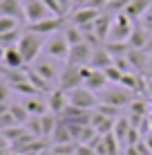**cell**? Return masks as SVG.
Listing matches in <instances>:
<instances>
[{
    "instance_id": "obj_11",
    "label": "cell",
    "mask_w": 152,
    "mask_h": 155,
    "mask_svg": "<svg viewBox=\"0 0 152 155\" xmlns=\"http://www.w3.org/2000/svg\"><path fill=\"white\" fill-rule=\"evenodd\" d=\"M101 14H103L101 9H94V7H76L74 12L70 14V23L83 29V27H87V25H92Z\"/></svg>"
},
{
    "instance_id": "obj_30",
    "label": "cell",
    "mask_w": 152,
    "mask_h": 155,
    "mask_svg": "<svg viewBox=\"0 0 152 155\" xmlns=\"http://www.w3.org/2000/svg\"><path fill=\"white\" fill-rule=\"evenodd\" d=\"M76 142H67V144H54L49 148L51 155H76Z\"/></svg>"
},
{
    "instance_id": "obj_44",
    "label": "cell",
    "mask_w": 152,
    "mask_h": 155,
    "mask_svg": "<svg viewBox=\"0 0 152 155\" xmlns=\"http://www.w3.org/2000/svg\"><path fill=\"white\" fill-rule=\"evenodd\" d=\"M7 148H9V142L5 140V135L0 133V153H7Z\"/></svg>"
},
{
    "instance_id": "obj_7",
    "label": "cell",
    "mask_w": 152,
    "mask_h": 155,
    "mask_svg": "<svg viewBox=\"0 0 152 155\" xmlns=\"http://www.w3.org/2000/svg\"><path fill=\"white\" fill-rule=\"evenodd\" d=\"M34 70L38 72L43 79H47V81L54 85V83H58L63 68H58V61H56V58L45 56V58H36V61H34Z\"/></svg>"
},
{
    "instance_id": "obj_32",
    "label": "cell",
    "mask_w": 152,
    "mask_h": 155,
    "mask_svg": "<svg viewBox=\"0 0 152 155\" xmlns=\"http://www.w3.org/2000/svg\"><path fill=\"white\" fill-rule=\"evenodd\" d=\"M105 50L116 58V56H125V54H128L130 45H128V43H105Z\"/></svg>"
},
{
    "instance_id": "obj_18",
    "label": "cell",
    "mask_w": 152,
    "mask_h": 155,
    "mask_svg": "<svg viewBox=\"0 0 152 155\" xmlns=\"http://www.w3.org/2000/svg\"><path fill=\"white\" fill-rule=\"evenodd\" d=\"M150 7H152V0H130V5L123 9V14L130 16L134 23H139V20L145 16V12H148Z\"/></svg>"
},
{
    "instance_id": "obj_19",
    "label": "cell",
    "mask_w": 152,
    "mask_h": 155,
    "mask_svg": "<svg viewBox=\"0 0 152 155\" xmlns=\"http://www.w3.org/2000/svg\"><path fill=\"white\" fill-rule=\"evenodd\" d=\"M148 43H150V34L141 27V23H137L134 29H132V34H130V38H128L130 50H145Z\"/></svg>"
},
{
    "instance_id": "obj_14",
    "label": "cell",
    "mask_w": 152,
    "mask_h": 155,
    "mask_svg": "<svg viewBox=\"0 0 152 155\" xmlns=\"http://www.w3.org/2000/svg\"><path fill=\"white\" fill-rule=\"evenodd\" d=\"M63 121L67 124H81V126H90L92 119V110H83V108H74V106H67L65 113L60 115Z\"/></svg>"
},
{
    "instance_id": "obj_9",
    "label": "cell",
    "mask_w": 152,
    "mask_h": 155,
    "mask_svg": "<svg viewBox=\"0 0 152 155\" xmlns=\"http://www.w3.org/2000/svg\"><path fill=\"white\" fill-rule=\"evenodd\" d=\"M78 85H83L81 65H70V63H65V68H63V72H60V79H58V85H56V88L70 92V90L78 88Z\"/></svg>"
},
{
    "instance_id": "obj_26",
    "label": "cell",
    "mask_w": 152,
    "mask_h": 155,
    "mask_svg": "<svg viewBox=\"0 0 152 155\" xmlns=\"http://www.w3.org/2000/svg\"><path fill=\"white\" fill-rule=\"evenodd\" d=\"M63 36H65V41L70 43V47H74V45H78V43L85 41L83 29L76 27V25H65V27H63Z\"/></svg>"
},
{
    "instance_id": "obj_54",
    "label": "cell",
    "mask_w": 152,
    "mask_h": 155,
    "mask_svg": "<svg viewBox=\"0 0 152 155\" xmlns=\"http://www.w3.org/2000/svg\"><path fill=\"white\" fill-rule=\"evenodd\" d=\"M40 155H49V153H40Z\"/></svg>"
},
{
    "instance_id": "obj_6",
    "label": "cell",
    "mask_w": 152,
    "mask_h": 155,
    "mask_svg": "<svg viewBox=\"0 0 152 155\" xmlns=\"http://www.w3.org/2000/svg\"><path fill=\"white\" fill-rule=\"evenodd\" d=\"M63 27H65V16H49V18H45V20L25 25L27 31H34V34H40V36H51V34H56V31H60Z\"/></svg>"
},
{
    "instance_id": "obj_53",
    "label": "cell",
    "mask_w": 152,
    "mask_h": 155,
    "mask_svg": "<svg viewBox=\"0 0 152 155\" xmlns=\"http://www.w3.org/2000/svg\"><path fill=\"white\" fill-rule=\"evenodd\" d=\"M150 108H152V99H150Z\"/></svg>"
},
{
    "instance_id": "obj_51",
    "label": "cell",
    "mask_w": 152,
    "mask_h": 155,
    "mask_svg": "<svg viewBox=\"0 0 152 155\" xmlns=\"http://www.w3.org/2000/svg\"><path fill=\"white\" fill-rule=\"evenodd\" d=\"M148 65H150V70H152V52L148 54Z\"/></svg>"
},
{
    "instance_id": "obj_50",
    "label": "cell",
    "mask_w": 152,
    "mask_h": 155,
    "mask_svg": "<svg viewBox=\"0 0 152 155\" xmlns=\"http://www.w3.org/2000/svg\"><path fill=\"white\" fill-rule=\"evenodd\" d=\"M2 56H5V47L0 45V63H2Z\"/></svg>"
},
{
    "instance_id": "obj_46",
    "label": "cell",
    "mask_w": 152,
    "mask_h": 155,
    "mask_svg": "<svg viewBox=\"0 0 152 155\" xmlns=\"http://www.w3.org/2000/svg\"><path fill=\"white\" fill-rule=\"evenodd\" d=\"M5 113H9V104H0V115H5Z\"/></svg>"
},
{
    "instance_id": "obj_49",
    "label": "cell",
    "mask_w": 152,
    "mask_h": 155,
    "mask_svg": "<svg viewBox=\"0 0 152 155\" xmlns=\"http://www.w3.org/2000/svg\"><path fill=\"white\" fill-rule=\"evenodd\" d=\"M145 52H148V54L152 52V36H150V43H148V47H145Z\"/></svg>"
},
{
    "instance_id": "obj_23",
    "label": "cell",
    "mask_w": 152,
    "mask_h": 155,
    "mask_svg": "<svg viewBox=\"0 0 152 155\" xmlns=\"http://www.w3.org/2000/svg\"><path fill=\"white\" fill-rule=\"evenodd\" d=\"M27 79H29V83L34 85V88L38 90L40 94H43V92H47V94H49L51 90H54V88H51V83L47 81V79H43V77H40V74L36 72L34 68H27Z\"/></svg>"
},
{
    "instance_id": "obj_39",
    "label": "cell",
    "mask_w": 152,
    "mask_h": 155,
    "mask_svg": "<svg viewBox=\"0 0 152 155\" xmlns=\"http://www.w3.org/2000/svg\"><path fill=\"white\" fill-rule=\"evenodd\" d=\"M18 121L14 119V115L11 113H5V115H0V130H5V128H11L16 126Z\"/></svg>"
},
{
    "instance_id": "obj_37",
    "label": "cell",
    "mask_w": 152,
    "mask_h": 155,
    "mask_svg": "<svg viewBox=\"0 0 152 155\" xmlns=\"http://www.w3.org/2000/svg\"><path fill=\"white\" fill-rule=\"evenodd\" d=\"M114 68H116V70H121L123 74H125V72H134L132 65H130V61H128V56H116V58H114Z\"/></svg>"
},
{
    "instance_id": "obj_47",
    "label": "cell",
    "mask_w": 152,
    "mask_h": 155,
    "mask_svg": "<svg viewBox=\"0 0 152 155\" xmlns=\"http://www.w3.org/2000/svg\"><path fill=\"white\" fill-rule=\"evenodd\" d=\"M148 135H152V113L148 115Z\"/></svg>"
},
{
    "instance_id": "obj_42",
    "label": "cell",
    "mask_w": 152,
    "mask_h": 155,
    "mask_svg": "<svg viewBox=\"0 0 152 155\" xmlns=\"http://www.w3.org/2000/svg\"><path fill=\"white\" fill-rule=\"evenodd\" d=\"M121 155H141V151H139V146H137V144H134V146H123Z\"/></svg>"
},
{
    "instance_id": "obj_35",
    "label": "cell",
    "mask_w": 152,
    "mask_h": 155,
    "mask_svg": "<svg viewBox=\"0 0 152 155\" xmlns=\"http://www.w3.org/2000/svg\"><path fill=\"white\" fill-rule=\"evenodd\" d=\"M103 72H105V79H107L110 83H121V77H123V72H121V70H116V68H114V63H112L110 68H105Z\"/></svg>"
},
{
    "instance_id": "obj_31",
    "label": "cell",
    "mask_w": 152,
    "mask_h": 155,
    "mask_svg": "<svg viewBox=\"0 0 152 155\" xmlns=\"http://www.w3.org/2000/svg\"><path fill=\"white\" fill-rule=\"evenodd\" d=\"M94 110H98L101 115H105V117H112V119H119L121 117V113H123V108H116V106H110V104H98Z\"/></svg>"
},
{
    "instance_id": "obj_15",
    "label": "cell",
    "mask_w": 152,
    "mask_h": 155,
    "mask_svg": "<svg viewBox=\"0 0 152 155\" xmlns=\"http://www.w3.org/2000/svg\"><path fill=\"white\" fill-rule=\"evenodd\" d=\"M112 63H114V56L105 50V45L94 47L92 58H90V68H94V70H105V68H110Z\"/></svg>"
},
{
    "instance_id": "obj_28",
    "label": "cell",
    "mask_w": 152,
    "mask_h": 155,
    "mask_svg": "<svg viewBox=\"0 0 152 155\" xmlns=\"http://www.w3.org/2000/svg\"><path fill=\"white\" fill-rule=\"evenodd\" d=\"M9 113L14 115V119L18 121L20 126H25V124H27V119L31 117V115L27 113V108H25L23 104H9Z\"/></svg>"
},
{
    "instance_id": "obj_1",
    "label": "cell",
    "mask_w": 152,
    "mask_h": 155,
    "mask_svg": "<svg viewBox=\"0 0 152 155\" xmlns=\"http://www.w3.org/2000/svg\"><path fill=\"white\" fill-rule=\"evenodd\" d=\"M43 45H45V41H43V36H40V34H34V31L23 29V36H20V41H18V45H16V47H18V52L23 54L25 65H29V63H34L36 58L40 56Z\"/></svg>"
},
{
    "instance_id": "obj_4",
    "label": "cell",
    "mask_w": 152,
    "mask_h": 155,
    "mask_svg": "<svg viewBox=\"0 0 152 155\" xmlns=\"http://www.w3.org/2000/svg\"><path fill=\"white\" fill-rule=\"evenodd\" d=\"M67 99H70V106L83 108V110H94L98 104H101V99L96 97V92H92V90L85 88V85H78V88L70 90V92H67Z\"/></svg>"
},
{
    "instance_id": "obj_20",
    "label": "cell",
    "mask_w": 152,
    "mask_h": 155,
    "mask_svg": "<svg viewBox=\"0 0 152 155\" xmlns=\"http://www.w3.org/2000/svg\"><path fill=\"white\" fill-rule=\"evenodd\" d=\"M23 106L27 108V113H29L31 117H40V115L49 113V106H47V99L38 97V94H34V97H25Z\"/></svg>"
},
{
    "instance_id": "obj_29",
    "label": "cell",
    "mask_w": 152,
    "mask_h": 155,
    "mask_svg": "<svg viewBox=\"0 0 152 155\" xmlns=\"http://www.w3.org/2000/svg\"><path fill=\"white\" fill-rule=\"evenodd\" d=\"M20 36H23V29H14V31H7V34H0V45L7 50V47H14L18 45Z\"/></svg>"
},
{
    "instance_id": "obj_40",
    "label": "cell",
    "mask_w": 152,
    "mask_h": 155,
    "mask_svg": "<svg viewBox=\"0 0 152 155\" xmlns=\"http://www.w3.org/2000/svg\"><path fill=\"white\" fill-rule=\"evenodd\" d=\"M139 23H141V27H143V29H145V31H148V34L152 36V7L148 9V12H145V16L139 20Z\"/></svg>"
},
{
    "instance_id": "obj_10",
    "label": "cell",
    "mask_w": 152,
    "mask_h": 155,
    "mask_svg": "<svg viewBox=\"0 0 152 155\" xmlns=\"http://www.w3.org/2000/svg\"><path fill=\"white\" fill-rule=\"evenodd\" d=\"M92 52H94V47L87 41H83V43H78V45L70 47V54H67V61L65 63H70V65H81V68L83 65H90Z\"/></svg>"
},
{
    "instance_id": "obj_25",
    "label": "cell",
    "mask_w": 152,
    "mask_h": 155,
    "mask_svg": "<svg viewBox=\"0 0 152 155\" xmlns=\"http://www.w3.org/2000/svg\"><path fill=\"white\" fill-rule=\"evenodd\" d=\"M125 56H128V61H130V65H132L134 72L143 70V68L148 65V52L145 50H128Z\"/></svg>"
},
{
    "instance_id": "obj_13",
    "label": "cell",
    "mask_w": 152,
    "mask_h": 155,
    "mask_svg": "<svg viewBox=\"0 0 152 155\" xmlns=\"http://www.w3.org/2000/svg\"><path fill=\"white\" fill-rule=\"evenodd\" d=\"M47 106H49V113L51 115H63L65 108L70 106V99H67V92L60 88H54L49 94H47Z\"/></svg>"
},
{
    "instance_id": "obj_5",
    "label": "cell",
    "mask_w": 152,
    "mask_h": 155,
    "mask_svg": "<svg viewBox=\"0 0 152 155\" xmlns=\"http://www.w3.org/2000/svg\"><path fill=\"white\" fill-rule=\"evenodd\" d=\"M43 54L49 56V58H56V61H67V54H70V43H67L65 36H63V29L56 31V34H51L49 38L45 41Z\"/></svg>"
},
{
    "instance_id": "obj_41",
    "label": "cell",
    "mask_w": 152,
    "mask_h": 155,
    "mask_svg": "<svg viewBox=\"0 0 152 155\" xmlns=\"http://www.w3.org/2000/svg\"><path fill=\"white\" fill-rule=\"evenodd\" d=\"M76 155H98L90 144H78L76 146Z\"/></svg>"
},
{
    "instance_id": "obj_45",
    "label": "cell",
    "mask_w": 152,
    "mask_h": 155,
    "mask_svg": "<svg viewBox=\"0 0 152 155\" xmlns=\"http://www.w3.org/2000/svg\"><path fill=\"white\" fill-rule=\"evenodd\" d=\"M143 144H145V148H148L150 155H152V135H145L143 137Z\"/></svg>"
},
{
    "instance_id": "obj_33",
    "label": "cell",
    "mask_w": 152,
    "mask_h": 155,
    "mask_svg": "<svg viewBox=\"0 0 152 155\" xmlns=\"http://www.w3.org/2000/svg\"><path fill=\"white\" fill-rule=\"evenodd\" d=\"M20 29V20L9 18V16H0V34H7V31Z\"/></svg>"
},
{
    "instance_id": "obj_21",
    "label": "cell",
    "mask_w": 152,
    "mask_h": 155,
    "mask_svg": "<svg viewBox=\"0 0 152 155\" xmlns=\"http://www.w3.org/2000/svg\"><path fill=\"white\" fill-rule=\"evenodd\" d=\"M2 68H9V70H20V68H25V58H23V54L18 52V47H16V45L5 50Z\"/></svg>"
},
{
    "instance_id": "obj_48",
    "label": "cell",
    "mask_w": 152,
    "mask_h": 155,
    "mask_svg": "<svg viewBox=\"0 0 152 155\" xmlns=\"http://www.w3.org/2000/svg\"><path fill=\"white\" fill-rule=\"evenodd\" d=\"M74 2H76V7H85V5L90 2V0H74Z\"/></svg>"
},
{
    "instance_id": "obj_52",
    "label": "cell",
    "mask_w": 152,
    "mask_h": 155,
    "mask_svg": "<svg viewBox=\"0 0 152 155\" xmlns=\"http://www.w3.org/2000/svg\"><path fill=\"white\" fill-rule=\"evenodd\" d=\"M148 77H152V70H150V72H148Z\"/></svg>"
},
{
    "instance_id": "obj_24",
    "label": "cell",
    "mask_w": 152,
    "mask_h": 155,
    "mask_svg": "<svg viewBox=\"0 0 152 155\" xmlns=\"http://www.w3.org/2000/svg\"><path fill=\"white\" fill-rule=\"evenodd\" d=\"M130 119H128V115H121L116 121H114V130H112V135L119 140V144L121 146H125V137H128V133H130Z\"/></svg>"
},
{
    "instance_id": "obj_34",
    "label": "cell",
    "mask_w": 152,
    "mask_h": 155,
    "mask_svg": "<svg viewBox=\"0 0 152 155\" xmlns=\"http://www.w3.org/2000/svg\"><path fill=\"white\" fill-rule=\"evenodd\" d=\"M128 108H130V113H134V115H143V117L150 115L148 113V101H143L141 97H134V101L128 106Z\"/></svg>"
},
{
    "instance_id": "obj_22",
    "label": "cell",
    "mask_w": 152,
    "mask_h": 155,
    "mask_svg": "<svg viewBox=\"0 0 152 155\" xmlns=\"http://www.w3.org/2000/svg\"><path fill=\"white\" fill-rule=\"evenodd\" d=\"M67 142H74L72 140V133H70V126L58 117V124H56L54 133L49 135V144L54 146V144H67Z\"/></svg>"
},
{
    "instance_id": "obj_17",
    "label": "cell",
    "mask_w": 152,
    "mask_h": 155,
    "mask_svg": "<svg viewBox=\"0 0 152 155\" xmlns=\"http://www.w3.org/2000/svg\"><path fill=\"white\" fill-rule=\"evenodd\" d=\"M112 14L103 12L98 16L96 20H94V36H96L101 43H107V36H110V27H112Z\"/></svg>"
},
{
    "instance_id": "obj_3",
    "label": "cell",
    "mask_w": 152,
    "mask_h": 155,
    "mask_svg": "<svg viewBox=\"0 0 152 155\" xmlns=\"http://www.w3.org/2000/svg\"><path fill=\"white\" fill-rule=\"evenodd\" d=\"M101 101L103 104H110V106H116V108H128L134 101V92L128 90V88H123V85H119V83H114L112 88L107 85V88L103 90Z\"/></svg>"
},
{
    "instance_id": "obj_27",
    "label": "cell",
    "mask_w": 152,
    "mask_h": 155,
    "mask_svg": "<svg viewBox=\"0 0 152 155\" xmlns=\"http://www.w3.org/2000/svg\"><path fill=\"white\" fill-rule=\"evenodd\" d=\"M56 124H58V115H51V113H45L40 115V126H43V137L49 140V135L54 133Z\"/></svg>"
},
{
    "instance_id": "obj_36",
    "label": "cell",
    "mask_w": 152,
    "mask_h": 155,
    "mask_svg": "<svg viewBox=\"0 0 152 155\" xmlns=\"http://www.w3.org/2000/svg\"><path fill=\"white\" fill-rule=\"evenodd\" d=\"M40 2H43L45 7L49 9L51 14H54V16H65V9L60 7V2H58V0H40Z\"/></svg>"
},
{
    "instance_id": "obj_2",
    "label": "cell",
    "mask_w": 152,
    "mask_h": 155,
    "mask_svg": "<svg viewBox=\"0 0 152 155\" xmlns=\"http://www.w3.org/2000/svg\"><path fill=\"white\" fill-rule=\"evenodd\" d=\"M134 25H137V23H134L130 16H125L123 12L121 14H114L107 43H128L130 34H132V29H134Z\"/></svg>"
},
{
    "instance_id": "obj_8",
    "label": "cell",
    "mask_w": 152,
    "mask_h": 155,
    "mask_svg": "<svg viewBox=\"0 0 152 155\" xmlns=\"http://www.w3.org/2000/svg\"><path fill=\"white\" fill-rule=\"evenodd\" d=\"M81 72H83V85L90 88L92 92H103V90L110 85V81L105 79V72L103 70H94L90 65H83Z\"/></svg>"
},
{
    "instance_id": "obj_38",
    "label": "cell",
    "mask_w": 152,
    "mask_h": 155,
    "mask_svg": "<svg viewBox=\"0 0 152 155\" xmlns=\"http://www.w3.org/2000/svg\"><path fill=\"white\" fill-rule=\"evenodd\" d=\"M9 94H11V85L0 79V104H9Z\"/></svg>"
},
{
    "instance_id": "obj_43",
    "label": "cell",
    "mask_w": 152,
    "mask_h": 155,
    "mask_svg": "<svg viewBox=\"0 0 152 155\" xmlns=\"http://www.w3.org/2000/svg\"><path fill=\"white\" fill-rule=\"evenodd\" d=\"M143 92L152 99V77H145V90H143Z\"/></svg>"
},
{
    "instance_id": "obj_12",
    "label": "cell",
    "mask_w": 152,
    "mask_h": 155,
    "mask_svg": "<svg viewBox=\"0 0 152 155\" xmlns=\"http://www.w3.org/2000/svg\"><path fill=\"white\" fill-rule=\"evenodd\" d=\"M23 7H25V20L27 23H38V20H45L49 16H54L40 0H23Z\"/></svg>"
},
{
    "instance_id": "obj_16",
    "label": "cell",
    "mask_w": 152,
    "mask_h": 155,
    "mask_svg": "<svg viewBox=\"0 0 152 155\" xmlns=\"http://www.w3.org/2000/svg\"><path fill=\"white\" fill-rule=\"evenodd\" d=\"M0 16H9L23 23L25 20V7L23 0H0Z\"/></svg>"
}]
</instances>
